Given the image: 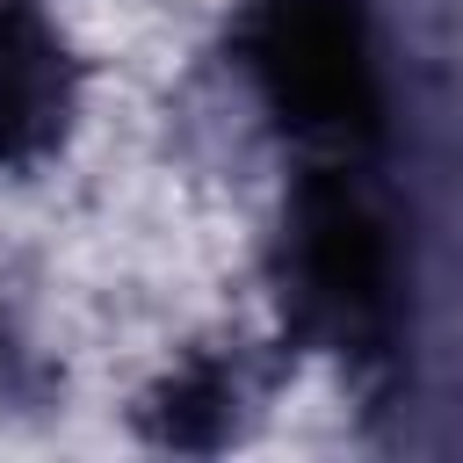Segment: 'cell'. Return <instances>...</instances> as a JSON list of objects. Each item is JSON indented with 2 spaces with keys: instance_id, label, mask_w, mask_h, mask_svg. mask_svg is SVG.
<instances>
[{
  "instance_id": "obj_2",
  "label": "cell",
  "mask_w": 463,
  "mask_h": 463,
  "mask_svg": "<svg viewBox=\"0 0 463 463\" xmlns=\"http://www.w3.org/2000/svg\"><path fill=\"white\" fill-rule=\"evenodd\" d=\"M224 51L260 116L311 159L383 152L391 72L369 0H239Z\"/></svg>"
},
{
  "instance_id": "obj_4",
  "label": "cell",
  "mask_w": 463,
  "mask_h": 463,
  "mask_svg": "<svg viewBox=\"0 0 463 463\" xmlns=\"http://www.w3.org/2000/svg\"><path fill=\"white\" fill-rule=\"evenodd\" d=\"M253 412V383L246 362L224 354H188L174 376H159V391L145 398V434L166 449H224Z\"/></svg>"
},
{
  "instance_id": "obj_1",
  "label": "cell",
  "mask_w": 463,
  "mask_h": 463,
  "mask_svg": "<svg viewBox=\"0 0 463 463\" xmlns=\"http://www.w3.org/2000/svg\"><path fill=\"white\" fill-rule=\"evenodd\" d=\"M268 297L282 340L347 369H383L405 340L412 260L369 159H311L268 232Z\"/></svg>"
},
{
  "instance_id": "obj_3",
  "label": "cell",
  "mask_w": 463,
  "mask_h": 463,
  "mask_svg": "<svg viewBox=\"0 0 463 463\" xmlns=\"http://www.w3.org/2000/svg\"><path fill=\"white\" fill-rule=\"evenodd\" d=\"M80 123V58L43 0H0V174L43 166Z\"/></svg>"
}]
</instances>
